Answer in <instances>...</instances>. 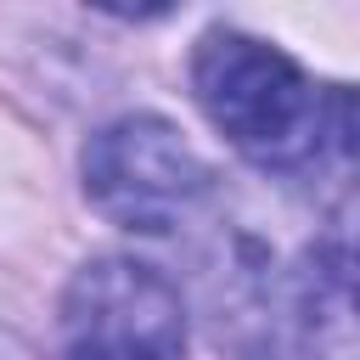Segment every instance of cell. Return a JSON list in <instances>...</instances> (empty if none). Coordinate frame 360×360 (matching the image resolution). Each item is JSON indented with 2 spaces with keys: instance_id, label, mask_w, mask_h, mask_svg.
Masks as SVG:
<instances>
[{
  "instance_id": "277c9868",
  "label": "cell",
  "mask_w": 360,
  "mask_h": 360,
  "mask_svg": "<svg viewBox=\"0 0 360 360\" xmlns=\"http://www.w3.org/2000/svg\"><path fill=\"white\" fill-rule=\"evenodd\" d=\"M298 338L309 360H360V197L298 270Z\"/></svg>"
},
{
  "instance_id": "3957f363",
  "label": "cell",
  "mask_w": 360,
  "mask_h": 360,
  "mask_svg": "<svg viewBox=\"0 0 360 360\" xmlns=\"http://www.w3.org/2000/svg\"><path fill=\"white\" fill-rule=\"evenodd\" d=\"M68 360H186V304L141 259L101 253L62 292Z\"/></svg>"
},
{
  "instance_id": "6da1fadb",
  "label": "cell",
  "mask_w": 360,
  "mask_h": 360,
  "mask_svg": "<svg viewBox=\"0 0 360 360\" xmlns=\"http://www.w3.org/2000/svg\"><path fill=\"white\" fill-rule=\"evenodd\" d=\"M191 96L248 163L292 180L326 169L338 84L309 79L281 45L242 28H208L191 51Z\"/></svg>"
},
{
  "instance_id": "7a4b0ae2",
  "label": "cell",
  "mask_w": 360,
  "mask_h": 360,
  "mask_svg": "<svg viewBox=\"0 0 360 360\" xmlns=\"http://www.w3.org/2000/svg\"><path fill=\"white\" fill-rule=\"evenodd\" d=\"M214 169L158 112H124L84 146V197L118 231L163 236L208 197Z\"/></svg>"
}]
</instances>
